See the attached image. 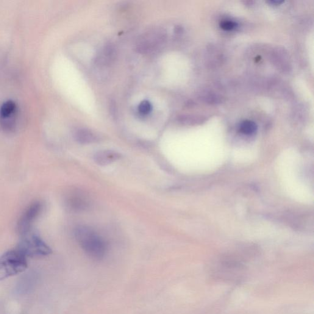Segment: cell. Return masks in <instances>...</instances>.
I'll return each instance as SVG.
<instances>
[{
	"instance_id": "cell-1",
	"label": "cell",
	"mask_w": 314,
	"mask_h": 314,
	"mask_svg": "<svg viewBox=\"0 0 314 314\" xmlns=\"http://www.w3.org/2000/svg\"><path fill=\"white\" fill-rule=\"evenodd\" d=\"M75 237L81 248L88 257L95 260H101L107 253V244L101 236L90 228L77 227Z\"/></svg>"
},
{
	"instance_id": "cell-2",
	"label": "cell",
	"mask_w": 314,
	"mask_h": 314,
	"mask_svg": "<svg viewBox=\"0 0 314 314\" xmlns=\"http://www.w3.org/2000/svg\"><path fill=\"white\" fill-rule=\"evenodd\" d=\"M27 267V258L19 250L8 251L0 257V280L20 274Z\"/></svg>"
},
{
	"instance_id": "cell-3",
	"label": "cell",
	"mask_w": 314,
	"mask_h": 314,
	"mask_svg": "<svg viewBox=\"0 0 314 314\" xmlns=\"http://www.w3.org/2000/svg\"><path fill=\"white\" fill-rule=\"evenodd\" d=\"M16 249L27 258L47 256L51 254L52 250L42 239L37 235L28 232L22 235V238Z\"/></svg>"
},
{
	"instance_id": "cell-4",
	"label": "cell",
	"mask_w": 314,
	"mask_h": 314,
	"mask_svg": "<svg viewBox=\"0 0 314 314\" xmlns=\"http://www.w3.org/2000/svg\"><path fill=\"white\" fill-rule=\"evenodd\" d=\"M165 40L162 30L155 29L144 33L139 39L137 49L141 53H149L156 50Z\"/></svg>"
},
{
	"instance_id": "cell-5",
	"label": "cell",
	"mask_w": 314,
	"mask_h": 314,
	"mask_svg": "<svg viewBox=\"0 0 314 314\" xmlns=\"http://www.w3.org/2000/svg\"><path fill=\"white\" fill-rule=\"evenodd\" d=\"M43 210V204L40 202H35L29 205L25 211L18 222L17 230L21 235L29 232L35 219L40 215Z\"/></svg>"
},
{
	"instance_id": "cell-6",
	"label": "cell",
	"mask_w": 314,
	"mask_h": 314,
	"mask_svg": "<svg viewBox=\"0 0 314 314\" xmlns=\"http://www.w3.org/2000/svg\"><path fill=\"white\" fill-rule=\"evenodd\" d=\"M122 155L120 153L112 150H103L96 152L94 155V160L100 166L111 165V163L120 160Z\"/></svg>"
},
{
	"instance_id": "cell-7",
	"label": "cell",
	"mask_w": 314,
	"mask_h": 314,
	"mask_svg": "<svg viewBox=\"0 0 314 314\" xmlns=\"http://www.w3.org/2000/svg\"><path fill=\"white\" fill-rule=\"evenodd\" d=\"M75 140L82 144L96 143L99 141V136L96 133L87 129H77L74 133Z\"/></svg>"
},
{
	"instance_id": "cell-8",
	"label": "cell",
	"mask_w": 314,
	"mask_h": 314,
	"mask_svg": "<svg viewBox=\"0 0 314 314\" xmlns=\"http://www.w3.org/2000/svg\"><path fill=\"white\" fill-rule=\"evenodd\" d=\"M67 204L71 210L82 211L87 209L90 203L85 196L80 193H74L69 197Z\"/></svg>"
},
{
	"instance_id": "cell-9",
	"label": "cell",
	"mask_w": 314,
	"mask_h": 314,
	"mask_svg": "<svg viewBox=\"0 0 314 314\" xmlns=\"http://www.w3.org/2000/svg\"><path fill=\"white\" fill-rule=\"evenodd\" d=\"M116 57V51L113 46L107 45L105 46L101 52L97 59V62L101 65H108L115 60Z\"/></svg>"
},
{
	"instance_id": "cell-10",
	"label": "cell",
	"mask_w": 314,
	"mask_h": 314,
	"mask_svg": "<svg viewBox=\"0 0 314 314\" xmlns=\"http://www.w3.org/2000/svg\"><path fill=\"white\" fill-rule=\"evenodd\" d=\"M17 107L15 102L8 101L5 102L0 108V119L13 118L16 116Z\"/></svg>"
},
{
	"instance_id": "cell-11",
	"label": "cell",
	"mask_w": 314,
	"mask_h": 314,
	"mask_svg": "<svg viewBox=\"0 0 314 314\" xmlns=\"http://www.w3.org/2000/svg\"><path fill=\"white\" fill-rule=\"evenodd\" d=\"M257 130L256 124L254 122L246 121L242 122L240 127V131L243 134L251 135L254 134Z\"/></svg>"
},
{
	"instance_id": "cell-12",
	"label": "cell",
	"mask_w": 314,
	"mask_h": 314,
	"mask_svg": "<svg viewBox=\"0 0 314 314\" xmlns=\"http://www.w3.org/2000/svg\"><path fill=\"white\" fill-rule=\"evenodd\" d=\"M152 109V104L147 100H144V101H142L138 107L140 113L144 115H148V114L151 112Z\"/></svg>"
},
{
	"instance_id": "cell-13",
	"label": "cell",
	"mask_w": 314,
	"mask_h": 314,
	"mask_svg": "<svg viewBox=\"0 0 314 314\" xmlns=\"http://www.w3.org/2000/svg\"><path fill=\"white\" fill-rule=\"evenodd\" d=\"M237 26L235 22L230 21H225L221 24V27L225 31H232Z\"/></svg>"
},
{
	"instance_id": "cell-14",
	"label": "cell",
	"mask_w": 314,
	"mask_h": 314,
	"mask_svg": "<svg viewBox=\"0 0 314 314\" xmlns=\"http://www.w3.org/2000/svg\"><path fill=\"white\" fill-rule=\"evenodd\" d=\"M269 4H272V5H279L282 4L283 2L279 1H271L269 2Z\"/></svg>"
}]
</instances>
